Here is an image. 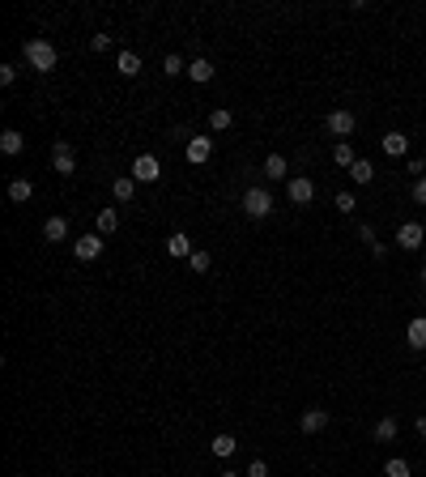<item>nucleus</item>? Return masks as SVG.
<instances>
[{
    "mask_svg": "<svg viewBox=\"0 0 426 477\" xmlns=\"http://www.w3.org/2000/svg\"><path fill=\"white\" fill-rule=\"evenodd\" d=\"M21 56H26V64L35 68V72H52L56 64H60V52L47 39H26V47H21Z\"/></svg>",
    "mask_w": 426,
    "mask_h": 477,
    "instance_id": "nucleus-1",
    "label": "nucleus"
},
{
    "mask_svg": "<svg viewBox=\"0 0 426 477\" xmlns=\"http://www.w3.org/2000/svg\"><path fill=\"white\" fill-rule=\"evenodd\" d=\"M243 213L256 217V222L269 217V213H273V196H269L264 188H247V192H243Z\"/></svg>",
    "mask_w": 426,
    "mask_h": 477,
    "instance_id": "nucleus-2",
    "label": "nucleus"
},
{
    "mask_svg": "<svg viewBox=\"0 0 426 477\" xmlns=\"http://www.w3.org/2000/svg\"><path fill=\"white\" fill-rule=\"evenodd\" d=\"M422 243H426V231L418 222H400L396 226V247H400V252H418Z\"/></svg>",
    "mask_w": 426,
    "mask_h": 477,
    "instance_id": "nucleus-3",
    "label": "nucleus"
},
{
    "mask_svg": "<svg viewBox=\"0 0 426 477\" xmlns=\"http://www.w3.org/2000/svg\"><path fill=\"white\" fill-rule=\"evenodd\" d=\"M133 179H137V184H158V179H162V162H158L154 154H141V158L133 162Z\"/></svg>",
    "mask_w": 426,
    "mask_h": 477,
    "instance_id": "nucleus-4",
    "label": "nucleus"
},
{
    "mask_svg": "<svg viewBox=\"0 0 426 477\" xmlns=\"http://www.w3.org/2000/svg\"><path fill=\"white\" fill-rule=\"evenodd\" d=\"M286 192H290L294 205H311V200H316V184L307 179V175H294V179H286Z\"/></svg>",
    "mask_w": 426,
    "mask_h": 477,
    "instance_id": "nucleus-5",
    "label": "nucleus"
},
{
    "mask_svg": "<svg viewBox=\"0 0 426 477\" xmlns=\"http://www.w3.org/2000/svg\"><path fill=\"white\" fill-rule=\"evenodd\" d=\"M52 166H56L60 175H72V171H77V149H72L68 141H56V149H52Z\"/></svg>",
    "mask_w": 426,
    "mask_h": 477,
    "instance_id": "nucleus-6",
    "label": "nucleus"
},
{
    "mask_svg": "<svg viewBox=\"0 0 426 477\" xmlns=\"http://www.w3.org/2000/svg\"><path fill=\"white\" fill-rule=\"evenodd\" d=\"M354 124H358V119H354V111H329V119H324V128H329L333 137H341V141H345L349 133H354Z\"/></svg>",
    "mask_w": 426,
    "mask_h": 477,
    "instance_id": "nucleus-7",
    "label": "nucleus"
},
{
    "mask_svg": "<svg viewBox=\"0 0 426 477\" xmlns=\"http://www.w3.org/2000/svg\"><path fill=\"white\" fill-rule=\"evenodd\" d=\"M72 252H77V260H86V264H90V260H98V256H103V235H94V231H90L86 239L72 243Z\"/></svg>",
    "mask_w": 426,
    "mask_h": 477,
    "instance_id": "nucleus-8",
    "label": "nucleus"
},
{
    "mask_svg": "<svg viewBox=\"0 0 426 477\" xmlns=\"http://www.w3.org/2000/svg\"><path fill=\"white\" fill-rule=\"evenodd\" d=\"M184 154H188V162H192V166H200V162H209V158H213V137H192V141H188V149H184Z\"/></svg>",
    "mask_w": 426,
    "mask_h": 477,
    "instance_id": "nucleus-9",
    "label": "nucleus"
},
{
    "mask_svg": "<svg viewBox=\"0 0 426 477\" xmlns=\"http://www.w3.org/2000/svg\"><path fill=\"white\" fill-rule=\"evenodd\" d=\"M329 422H333V413H329V409H307L303 418H298V431H303V435H320Z\"/></svg>",
    "mask_w": 426,
    "mask_h": 477,
    "instance_id": "nucleus-10",
    "label": "nucleus"
},
{
    "mask_svg": "<svg viewBox=\"0 0 426 477\" xmlns=\"http://www.w3.org/2000/svg\"><path fill=\"white\" fill-rule=\"evenodd\" d=\"M43 239H47V243H60V239H68V217L52 213V217L43 222Z\"/></svg>",
    "mask_w": 426,
    "mask_h": 477,
    "instance_id": "nucleus-11",
    "label": "nucleus"
},
{
    "mask_svg": "<svg viewBox=\"0 0 426 477\" xmlns=\"http://www.w3.org/2000/svg\"><path fill=\"white\" fill-rule=\"evenodd\" d=\"M405 345H409V349H426V315H414V320H409Z\"/></svg>",
    "mask_w": 426,
    "mask_h": 477,
    "instance_id": "nucleus-12",
    "label": "nucleus"
},
{
    "mask_svg": "<svg viewBox=\"0 0 426 477\" xmlns=\"http://www.w3.org/2000/svg\"><path fill=\"white\" fill-rule=\"evenodd\" d=\"M380 145H384V154H388V158H405L409 137H405V133H384V141H380Z\"/></svg>",
    "mask_w": 426,
    "mask_h": 477,
    "instance_id": "nucleus-13",
    "label": "nucleus"
},
{
    "mask_svg": "<svg viewBox=\"0 0 426 477\" xmlns=\"http://www.w3.org/2000/svg\"><path fill=\"white\" fill-rule=\"evenodd\" d=\"M188 77H192L196 86H205V81H213V64H209L205 56H196V60L188 64Z\"/></svg>",
    "mask_w": 426,
    "mask_h": 477,
    "instance_id": "nucleus-14",
    "label": "nucleus"
},
{
    "mask_svg": "<svg viewBox=\"0 0 426 477\" xmlns=\"http://www.w3.org/2000/svg\"><path fill=\"white\" fill-rule=\"evenodd\" d=\"M0 149L13 158V154H21V149H26V137H21L17 128H5V133H0Z\"/></svg>",
    "mask_w": 426,
    "mask_h": 477,
    "instance_id": "nucleus-15",
    "label": "nucleus"
},
{
    "mask_svg": "<svg viewBox=\"0 0 426 477\" xmlns=\"http://www.w3.org/2000/svg\"><path fill=\"white\" fill-rule=\"evenodd\" d=\"M264 175H269V179H290L286 158H282V154H269V158H264Z\"/></svg>",
    "mask_w": 426,
    "mask_h": 477,
    "instance_id": "nucleus-16",
    "label": "nucleus"
},
{
    "mask_svg": "<svg viewBox=\"0 0 426 477\" xmlns=\"http://www.w3.org/2000/svg\"><path fill=\"white\" fill-rule=\"evenodd\" d=\"M94 226H98V235H115V231H119V213H115V209H98Z\"/></svg>",
    "mask_w": 426,
    "mask_h": 477,
    "instance_id": "nucleus-17",
    "label": "nucleus"
},
{
    "mask_svg": "<svg viewBox=\"0 0 426 477\" xmlns=\"http://www.w3.org/2000/svg\"><path fill=\"white\" fill-rule=\"evenodd\" d=\"M333 162L349 171V166H354V162H358V154H354V145H349V141H337V145H333Z\"/></svg>",
    "mask_w": 426,
    "mask_h": 477,
    "instance_id": "nucleus-18",
    "label": "nucleus"
},
{
    "mask_svg": "<svg viewBox=\"0 0 426 477\" xmlns=\"http://www.w3.org/2000/svg\"><path fill=\"white\" fill-rule=\"evenodd\" d=\"M115 68L124 72V77H137V72H141V56H137V52H119V56H115Z\"/></svg>",
    "mask_w": 426,
    "mask_h": 477,
    "instance_id": "nucleus-19",
    "label": "nucleus"
},
{
    "mask_svg": "<svg viewBox=\"0 0 426 477\" xmlns=\"http://www.w3.org/2000/svg\"><path fill=\"white\" fill-rule=\"evenodd\" d=\"M166 252H171L175 260L192 256V239H188V235H171V239H166Z\"/></svg>",
    "mask_w": 426,
    "mask_h": 477,
    "instance_id": "nucleus-20",
    "label": "nucleus"
},
{
    "mask_svg": "<svg viewBox=\"0 0 426 477\" xmlns=\"http://www.w3.org/2000/svg\"><path fill=\"white\" fill-rule=\"evenodd\" d=\"M396 431H400L396 418H380V422H375V443H392V439H396Z\"/></svg>",
    "mask_w": 426,
    "mask_h": 477,
    "instance_id": "nucleus-21",
    "label": "nucleus"
},
{
    "mask_svg": "<svg viewBox=\"0 0 426 477\" xmlns=\"http://www.w3.org/2000/svg\"><path fill=\"white\" fill-rule=\"evenodd\" d=\"M111 192H115V200H133L137 196V179H133V175H119V179L111 184Z\"/></svg>",
    "mask_w": 426,
    "mask_h": 477,
    "instance_id": "nucleus-22",
    "label": "nucleus"
},
{
    "mask_svg": "<svg viewBox=\"0 0 426 477\" xmlns=\"http://www.w3.org/2000/svg\"><path fill=\"white\" fill-rule=\"evenodd\" d=\"M30 196H35V184H30V179H13V184H9V200H17V205H26Z\"/></svg>",
    "mask_w": 426,
    "mask_h": 477,
    "instance_id": "nucleus-23",
    "label": "nucleus"
},
{
    "mask_svg": "<svg viewBox=\"0 0 426 477\" xmlns=\"http://www.w3.org/2000/svg\"><path fill=\"white\" fill-rule=\"evenodd\" d=\"M349 179H354V184H371V179H375V166H371L367 158H358L354 166H349Z\"/></svg>",
    "mask_w": 426,
    "mask_h": 477,
    "instance_id": "nucleus-24",
    "label": "nucleus"
},
{
    "mask_svg": "<svg viewBox=\"0 0 426 477\" xmlns=\"http://www.w3.org/2000/svg\"><path fill=\"white\" fill-rule=\"evenodd\" d=\"M209 447H213V456H235V447H239V439H235V435H217V439H213Z\"/></svg>",
    "mask_w": 426,
    "mask_h": 477,
    "instance_id": "nucleus-25",
    "label": "nucleus"
},
{
    "mask_svg": "<svg viewBox=\"0 0 426 477\" xmlns=\"http://www.w3.org/2000/svg\"><path fill=\"white\" fill-rule=\"evenodd\" d=\"M209 128H213V133H226V128H231V111H226V107H213V111H209Z\"/></svg>",
    "mask_w": 426,
    "mask_h": 477,
    "instance_id": "nucleus-26",
    "label": "nucleus"
},
{
    "mask_svg": "<svg viewBox=\"0 0 426 477\" xmlns=\"http://www.w3.org/2000/svg\"><path fill=\"white\" fill-rule=\"evenodd\" d=\"M384 477H414V469H409V460H400V456H392V460L384 465Z\"/></svg>",
    "mask_w": 426,
    "mask_h": 477,
    "instance_id": "nucleus-27",
    "label": "nucleus"
},
{
    "mask_svg": "<svg viewBox=\"0 0 426 477\" xmlns=\"http://www.w3.org/2000/svg\"><path fill=\"white\" fill-rule=\"evenodd\" d=\"M162 72H166V77H180V72H188V64H184V56H175V52H171V56L162 60Z\"/></svg>",
    "mask_w": 426,
    "mask_h": 477,
    "instance_id": "nucleus-28",
    "label": "nucleus"
},
{
    "mask_svg": "<svg viewBox=\"0 0 426 477\" xmlns=\"http://www.w3.org/2000/svg\"><path fill=\"white\" fill-rule=\"evenodd\" d=\"M333 205H337V213H354L358 200H354V192H337V196H333Z\"/></svg>",
    "mask_w": 426,
    "mask_h": 477,
    "instance_id": "nucleus-29",
    "label": "nucleus"
},
{
    "mask_svg": "<svg viewBox=\"0 0 426 477\" xmlns=\"http://www.w3.org/2000/svg\"><path fill=\"white\" fill-rule=\"evenodd\" d=\"M188 260H192V273H209V269H213V256H209V252H192Z\"/></svg>",
    "mask_w": 426,
    "mask_h": 477,
    "instance_id": "nucleus-30",
    "label": "nucleus"
},
{
    "mask_svg": "<svg viewBox=\"0 0 426 477\" xmlns=\"http://www.w3.org/2000/svg\"><path fill=\"white\" fill-rule=\"evenodd\" d=\"M405 171L414 175V179H422V175H426V162H422V158H409V162H405Z\"/></svg>",
    "mask_w": 426,
    "mask_h": 477,
    "instance_id": "nucleus-31",
    "label": "nucleus"
},
{
    "mask_svg": "<svg viewBox=\"0 0 426 477\" xmlns=\"http://www.w3.org/2000/svg\"><path fill=\"white\" fill-rule=\"evenodd\" d=\"M13 77H17V68L13 64H0V86H13Z\"/></svg>",
    "mask_w": 426,
    "mask_h": 477,
    "instance_id": "nucleus-32",
    "label": "nucleus"
},
{
    "mask_svg": "<svg viewBox=\"0 0 426 477\" xmlns=\"http://www.w3.org/2000/svg\"><path fill=\"white\" fill-rule=\"evenodd\" d=\"M247 477H269V465H264V460H252V465H247Z\"/></svg>",
    "mask_w": 426,
    "mask_h": 477,
    "instance_id": "nucleus-33",
    "label": "nucleus"
},
{
    "mask_svg": "<svg viewBox=\"0 0 426 477\" xmlns=\"http://www.w3.org/2000/svg\"><path fill=\"white\" fill-rule=\"evenodd\" d=\"M414 200H418V205H426V175H422V179H414Z\"/></svg>",
    "mask_w": 426,
    "mask_h": 477,
    "instance_id": "nucleus-34",
    "label": "nucleus"
},
{
    "mask_svg": "<svg viewBox=\"0 0 426 477\" xmlns=\"http://www.w3.org/2000/svg\"><path fill=\"white\" fill-rule=\"evenodd\" d=\"M90 47H94V52H107V47H111V35H94Z\"/></svg>",
    "mask_w": 426,
    "mask_h": 477,
    "instance_id": "nucleus-35",
    "label": "nucleus"
},
{
    "mask_svg": "<svg viewBox=\"0 0 426 477\" xmlns=\"http://www.w3.org/2000/svg\"><path fill=\"white\" fill-rule=\"evenodd\" d=\"M358 239H362L367 247H375V243H380V239H375V231H371V226H358Z\"/></svg>",
    "mask_w": 426,
    "mask_h": 477,
    "instance_id": "nucleus-36",
    "label": "nucleus"
},
{
    "mask_svg": "<svg viewBox=\"0 0 426 477\" xmlns=\"http://www.w3.org/2000/svg\"><path fill=\"white\" fill-rule=\"evenodd\" d=\"M414 426H418V435H422V439H426V413H422V418H418V422H414Z\"/></svg>",
    "mask_w": 426,
    "mask_h": 477,
    "instance_id": "nucleus-37",
    "label": "nucleus"
},
{
    "mask_svg": "<svg viewBox=\"0 0 426 477\" xmlns=\"http://www.w3.org/2000/svg\"><path fill=\"white\" fill-rule=\"evenodd\" d=\"M422 286H426V264H422Z\"/></svg>",
    "mask_w": 426,
    "mask_h": 477,
    "instance_id": "nucleus-38",
    "label": "nucleus"
},
{
    "mask_svg": "<svg viewBox=\"0 0 426 477\" xmlns=\"http://www.w3.org/2000/svg\"><path fill=\"white\" fill-rule=\"evenodd\" d=\"M222 477H239V473H222Z\"/></svg>",
    "mask_w": 426,
    "mask_h": 477,
    "instance_id": "nucleus-39",
    "label": "nucleus"
}]
</instances>
